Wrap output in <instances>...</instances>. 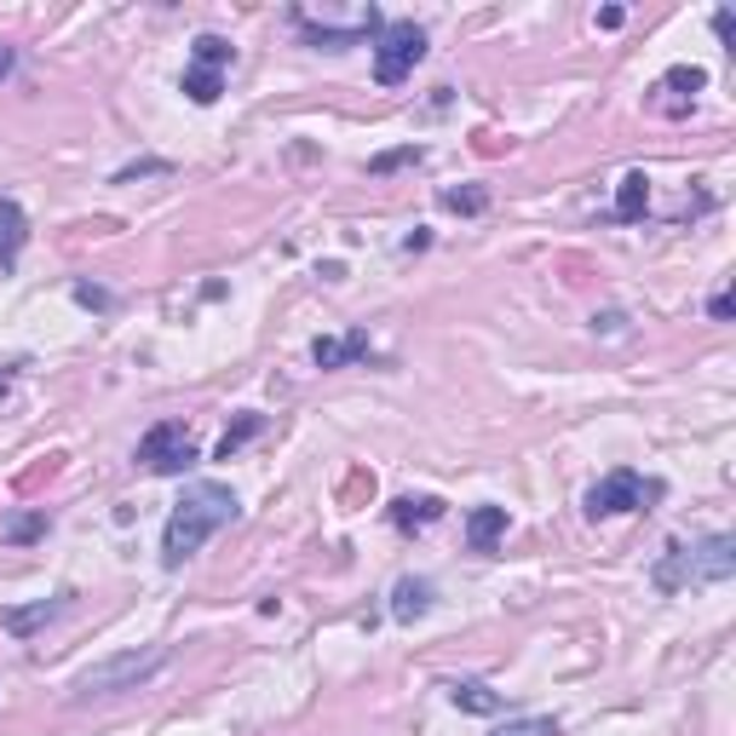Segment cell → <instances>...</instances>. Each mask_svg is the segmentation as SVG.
I'll return each mask as SVG.
<instances>
[{
    "label": "cell",
    "instance_id": "8992f818",
    "mask_svg": "<svg viewBox=\"0 0 736 736\" xmlns=\"http://www.w3.org/2000/svg\"><path fill=\"white\" fill-rule=\"evenodd\" d=\"M139 466H150L156 477H185L196 466V438L185 431V420H156L139 438Z\"/></svg>",
    "mask_w": 736,
    "mask_h": 736
},
{
    "label": "cell",
    "instance_id": "7a4b0ae2",
    "mask_svg": "<svg viewBox=\"0 0 736 736\" xmlns=\"http://www.w3.org/2000/svg\"><path fill=\"white\" fill-rule=\"evenodd\" d=\"M736 575V536H702V541H668L656 558V593L702 587V581H730Z\"/></svg>",
    "mask_w": 736,
    "mask_h": 736
},
{
    "label": "cell",
    "instance_id": "6da1fadb",
    "mask_svg": "<svg viewBox=\"0 0 736 736\" xmlns=\"http://www.w3.org/2000/svg\"><path fill=\"white\" fill-rule=\"evenodd\" d=\"M237 495L224 490V484H185V495H179V506H173V518H167V529H162V564L167 570H179L185 558H196L201 552V541H213L224 524H237Z\"/></svg>",
    "mask_w": 736,
    "mask_h": 736
},
{
    "label": "cell",
    "instance_id": "30bf717a",
    "mask_svg": "<svg viewBox=\"0 0 736 736\" xmlns=\"http://www.w3.org/2000/svg\"><path fill=\"white\" fill-rule=\"evenodd\" d=\"M501 536H506V506H477V513L466 518V541H472V552H490Z\"/></svg>",
    "mask_w": 736,
    "mask_h": 736
},
{
    "label": "cell",
    "instance_id": "e0dca14e",
    "mask_svg": "<svg viewBox=\"0 0 736 736\" xmlns=\"http://www.w3.org/2000/svg\"><path fill=\"white\" fill-rule=\"evenodd\" d=\"M231 64V41L224 35H196V69H224Z\"/></svg>",
    "mask_w": 736,
    "mask_h": 736
},
{
    "label": "cell",
    "instance_id": "5b68a950",
    "mask_svg": "<svg viewBox=\"0 0 736 736\" xmlns=\"http://www.w3.org/2000/svg\"><path fill=\"white\" fill-rule=\"evenodd\" d=\"M420 58H426V30L420 23H386V30L374 35V81L380 87L409 81Z\"/></svg>",
    "mask_w": 736,
    "mask_h": 736
},
{
    "label": "cell",
    "instance_id": "7c38bea8",
    "mask_svg": "<svg viewBox=\"0 0 736 736\" xmlns=\"http://www.w3.org/2000/svg\"><path fill=\"white\" fill-rule=\"evenodd\" d=\"M392 518H397V529L438 524V518H443V501H438V495H403V501L392 506Z\"/></svg>",
    "mask_w": 736,
    "mask_h": 736
},
{
    "label": "cell",
    "instance_id": "cb8c5ba5",
    "mask_svg": "<svg viewBox=\"0 0 736 736\" xmlns=\"http://www.w3.org/2000/svg\"><path fill=\"white\" fill-rule=\"evenodd\" d=\"M403 162H420V150H392V156L374 162V173H392V167H403Z\"/></svg>",
    "mask_w": 736,
    "mask_h": 736
},
{
    "label": "cell",
    "instance_id": "ffe728a7",
    "mask_svg": "<svg viewBox=\"0 0 736 736\" xmlns=\"http://www.w3.org/2000/svg\"><path fill=\"white\" fill-rule=\"evenodd\" d=\"M495 736H558V719H506Z\"/></svg>",
    "mask_w": 736,
    "mask_h": 736
},
{
    "label": "cell",
    "instance_id": "d6986e66",
    "mask_svg": "<svg viewBox=\"0 0 736 736\" xmlns=\"http://www.w3.org/2000/svg\"><path fill=\"white\" fill-rule=\"evenodd\" d=\"M7 541H35V536H46V513H23V518H12L7 529H0Z\"/></svg>",
    "mask_w": 736,
    "mask_h": 736
},
{
    "label": "cell",
    "instance_id": "3957f363",
    "mask_svg": "<svg viewBox=\"0 0 736 736\" xmlns=\"http://www.w3.org/2000/svg\"><path fill=\"white\" fill-rule=\"evenodd\" d=\"M167 668V650L162 645H144V650H121V656H105L92 662L81 679H75V702H92V696H121V691H139Z\"/></svg>",
    "mask_w": 736,
    "mask_h": 736
},
{
    "label": "cell",
    "instance_id": "8fae6325",
    "mask_svg": "<svg viewBox=\"0 0 736 736\" xmlns=\"http://www.w3.org/2000/svg\"><path fill=\"white\" fill-rule=\"evenodd\" d=\"M645 208H650V179H645V173H627L622 190H616V219L622 224H639Z\"/></svg>",
    "mask_w": 736,
    "mask_h": 736
},
{
    "label": "cell",
    "instance_id": "52a82bcc",
    "mask_svg": "<svg viewBox=\"0 0 736 736\" xmlns=\"http://www.w3.org/2000/svg\"><path fill=\"white\" fill-rule=\"evenodd\" d=\"M69 604L64 598H41V604H12V611H0V627L7 633H18V639H30L35 627H46L53 616H64Z\"/></svg>",
    "mask_w": 736,
    "mask_h": 736
},
{
    "label": "cell",
    "instance_id": "277c9868",
    "mask_svg": "<svg viewBox=\"0 0 736 736\" xmlns=\"http://www.w3.org/2000/svg\"><path fill=\"white\" fill-rule=\"evenodd\" d=\"M650 501H662L656 477H639L633 466H616L611 477H598L587 490V518H616V513H645Z\"/></svg>",
    "mask_w": 736,
    "mask_h": 736
},
{
    "label": "cell",
    "instance_id": "4fadbf2b",
    "mask_svg": "<svg viewBox=\"0 0 736 736\" xmlns=\"http://www.w3.org/2000/svg\"><path fill=\"white\" fill-rule=\"evenodd\" d=\"M449 702H454V707H466V714H501V696L490 691V684H477V679L449 684Z\"/></svg>",
    "mask_w": 736,
    "mask_h": 736
},
{
    "label": "cell",
    "instance_id": "44dd1931",
    "mask_svg": "<svg viewBox=\"0 0 736 736\" xmlns=\"http://www.w3.org/2000/svg\"><path fill=\"white\" fill-rule=\"evenodd\" d=\"M662 87H673V92H702V87H707V75H702V69H668V75H662Z\"/></svg>",
    "mask_w": 736,
    "mask_h": 736
},
{
    "label": "cell",
    "instance_id": "d4e9b609",
    "mask_svg": "<svg viewBox=\"0 0 736 736\" xmlns=\"http://www.w3.org/2000/svg\"><path fill=\"white\" fill-rule=\"evenodd\" d=\"M730 311H736L730 294H714V299H707V317H714V322H730Z\"/></svg>",
    "mask_w": 736,
    "mask_h": 736
},
{
    "label": "cell",
    "instance_id": "7402d4cb",
    "mask_svg": "<svg viewBox=\"0 0 736 736\" xmlns=\"http://www.w3.org/2000/svg\"><path fill=\"white\" fill-rule=\"evenodd\" d=\"M69 294H75V306H87V311H110V306H116V299H110L105 288H92V283H75Z\"/></svg>",
    "mask_w": 736,
    "mask_h": 736
},
{
    "label": "cell",
    "instance_id": "2e32d148",
    "mask_svg": "<svg viewBox=\"0 0 736 736\" xmlns=\"http://www.w3.org/2000/svg\"><path fill=\"white\" fill-rule=\"evenodd\" d=\"M265 431V415H242L237 426H224V438H219V461H231V454L242 449V443H253Z\"/></svg>",
    "mask_w": 736,
    "mask_h": 736
},
{
    "label": "cell",
    "instance_id": "4316f807",
    "mask_svg": "<svg viewBox=\"0 0 736 736\" xmlns=\"http://www.w3.org/2000/svg\"><path fill=\"white\" fill-rule=\"evenodd\" d=\"M7 392H12V374H7V369H0V397H7Z\"/></svg>",
    "mask_w": 736,
    "mask_h": 736
},
{
    "label": "cell",
    "instance_id": "9a60e30c",
    "mask_svg": "<svg viewBox=\"0 0 736 736\" xmlns=\"http://www.w3.org/2000/svg\"><path fill=\"white\" fill-rule=\"evenodd\" d=\"M18 248H23V213H18V201H0V260H18Z\"/></svg>",
    "mask_w": 736,
    "mask_h": 736
},
{
    "label": "cell",
    "instance_id": "5bb4252c",
    "mask_svg": "<svg viewBox=\"0 0 736 736\" xmlns=\"http://www.w3.org/2000/svg\"><path fill=\"white\" fill-rule=\"evenodd\" d=\"M219 92H224V81H219V69H185V98L190 105H219Z\"/></svg>",
    "mask_w": 736,
    "mask_h": 736
},
{
    "label": "cell",
    "instance_id": "ac0fdd59",
    "mask_svg": "<svg viewBox=\"0 0 736 736\" xmlns=\"http://www.w3.org/2000/svg\"><path fill=\"white\" fill-rule=\"evenodd\" d=\"M443 208H449V213H484V208H490V196L477 190V185H466V190H443Z\"/></svg>",
    "mask_w": 736,
    "mask_h": 736
},
{
    "label": "cell",
    "instance_id": "ba28073f",
    "mask_svg": "<svg viewBox=\"0 0 736 736\" xmlns=\"http://www.w3.org/2000/svg\"><path fill=\"white\" fill-rule=\"evenodd\" d=\"M363 351H369V334H363V328H351L345 340H328V334H322V340L311 345V363H317V369H345V363H358Z\"/></svg>",
    "mask_w": 736,
    "mask_h": 736
},
{
    "label": "cell",
    "instance_id": "484cf974",
    "mask_svg": "<svg viewBox=\"0 0 736 736\" xmlns=\"http://www.w3.org/2000/svg\"><path fill=\"white\" fill-rule=\"evenodd\" d=\"M0 75H12V46H0Z\"/></svg>",
    "mask_w": 736,
    "mask_h": 736
},
{
    "label": "cell",
    "instance_id": "603a6c76",
    "mask_svg": "<svg viewBox=\"0 0 736 736\" xmlns=\"http://www.w3.org/2000/svg\"><path fill=\"white\" fill-rule=\"evenodd\" d=\"M714 35H719L725 53H736V12H730V7H719V12H714Z\"/></svg>",
    "mask_w": 736,
    "mask_h": 736
},
{
    "label": "cell",
    "instance_id": "9c48e42d",
    "mask_svg": "<svg viewBox=\"0 0 736 736\" xmlns=\"http://www.w3.org/2000/svg\"><path fill=\"white\" fill-rule=\"evenodd\" d=\"M426 611H431V581L403 575L397 587H392V616H397V622H420Z\"/></svg>",
    "mask_w": 736,
    "mask_h": 736
}]
</instances>
